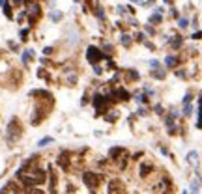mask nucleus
<instances>
[{
  "label": "nucleus",
  "mask_w": 202,
  "mask_h": 194,
  "mask_svg": "<svg viewBox=\"0 0 202 194\" xmlns=\"http://www.w3.org/2000/svg\"><path fill=\"white\" fill-rule=\"evenodd\" d=\"M200 114H198V123H196V127H198V129H202V99H200Z\"/></svg>",
  "instance_id": "nucleus-11"
},
{
  "label": "nucleus",
  "mask_w": 202,
  "mask_h": 194,
  "mask_svg": "<svg viewBox=\"0 0 202 194\" xmlns=\"http://www.w3.org/2000/svg\"><path fill=\"white\" fill-rule=\"evenodd\" d=\"M32 56H34V50H24V54H23V64H28V60L30 58H32Z\"/></svg>",
  "instance_id": "nucleus-10"
},
{
  "label": "nucleus",
  "mask_w": 202,
  "mask_h": 194,
  "mask_svg": "<svg viewBox=\"0 0 202 194\" xmlns=\"http://www.w3.org/2000/svg\"><path fill=\"white\" fill-rule=\"evenodd\" d=\"M152 170H154V166H152V164H148V162H146V164H140V176H142V177L150 176V173H152Z\"/></svg>",
  "instance_id": "nucleus-6"
},
{
  "label": "nucleus",
  "mask_w": 202,
  "mask_h": 194,
  "mask_svg": "<svg viewBox=\"0 0 202 194\" xmlns=\"http://www.w3.org/2000/svg\"><path fill=\"white\" fill-rule=\"evenodd\" d=\"M0 194H8V192H6V190H2V192H0Z\"/></svg>",
  "instance_id": "nucleus-17"
},
{
  "label": "nucleus",
  "mask_w": 202,
  "mask_h": 194,
  "mask_svg": "<svg viewBox=\"0 0 202 194\" xmlns=\"http://www.w3.org/2000/svg\"><path fill=\"white\" fill-rule=\"evenodd\" d=\"M187 161L191 162V164H196V162H198V153H196V151H189Z\"/></svg>",
  "instance_id": "nucleus-8"
},
{
  "label": "nucleus",
  "mask_w": 202,
  "mask_h": 194,
  "mask_svg": "<svg viewBox=\"0 0 202 194\" xmlns=\"http://www.w3.org/2000/svg\"><path fill=\"white\" fill-rule=\"evenodd\" d=\"M191 194H198V183H191Z\"/></svg>",
  "instance_id": "nucleus-12"
},
{
  "label": "nucleus",
  "mask_w": 202,
  "mask_h": 194,
  "mask_svg": "<svg viewBox=\"0 0 202 194\" xmlns=\"http://www.w3.org/2000/svg\"><path fill=\"white\" fill-rule=\"evenodd\" d=\"M83 181L86 183V187H90V188H97L99 187V183H101V176L97 172H84L83 173Z\"/></svg>",
  "instance_id": "nucleus-2"
},
{
  "label": "nucleus",
  "mask_w": 202,
  "mask_h": 194,
  "mask_svg": "<svg viewBox=\"0 0 202 194\" xmlns=\"http://www.w3.org/2000/svg\"><path fill=\"white\" fill-rule=\"evenodd\" d=\"M88 60H90V62H92V64H95V60H99L101 58V54L97 52V49H94V47H90L88 49Z\"/></svg>",
  "instance_id": "nucleus-5"
},
{
  "label": "nucleus",
  "mask_w": 202,
  "mask_h": 194,
  "mask_svg": "<svg viewBox=\"0 0 202 194\" xmlns=\"http://www.w3.org/2000/svg\"><path fill=\"white\" fill-rule=\"evenodd\" d=\"M114 95H118V99H122V101H127L129 97H131L125 90H114Z\"/></svg>",
  "instance_id": "nucleus-7"
},
{
  "label": "nucleus",
  "mask_w": 202,
  "mask_h": 194,
  "mask_svg": "<svg viewBox=\"0 0 202 194\" xmlns=\"http://www.w3.org/2000/svg\"><path fill=\"white\" fill-rule=\"evenodd\" d=\"M109 105H110V99L109 97H105V95H95L94 97V106L97 108L99 114H105L109 108Z\"/></svg>",
  "instance_id": "nucleus-3"
},
{
  "label": "nucleus",
  "mask_w": 202,
  "mask_h": 194,
  "mask_svg": "<svg viewBox=\"0 0 202 194\" xmlns=\"http://www.w3.org/2000/svg\"><path fill=\"white\" fill-rule=\"evenodd\" d=\"M51 142H54V140L51 138V136H45V138H41V140L38 142V146H39V147H45V146H49Z\"/></svg>",
  "instance_id": "nucleus-9"
},
{
  "label": "nucleus",
  "mask_w": 202,
  "mask_h": 194,
  "mask_svg": "<svg viewBox=\"0 0 202 194\" xmlns=\"http://www.w3.org/2000/svg\"><path fill=\"white\" fill-rule=\"evenodd\" d=\"M109 194H127V188L120 179H112L109 183Z\"/></svg>",
  "instance_id": "nucleus-4"
},
{
  "label": "nucleus",
  "mask_w": 202,
  "mask_h": 194,
  "mask_svg": "<svg viewBox=\"0 0 202 194\" xmlns=\"http://www.w3.org/2000/svg\"><path fill=\"white\" fill-rule=\"evenodd\" d=\"M174 64H176V60L172 58V56H169V58H166V65H170V67H172Z\"/></svg>",
  "instance_id": "nucleus-14"
},
{
  "label": "nucleus",
  "mask_w": 202,
  "mask_h": 194,
  "mask_svg": "<svg viewBox=\"0 0 202 194\" xmlns=\"http://www.w3.org/2000/svg\"><path fill=\"white\" fill-rule=\"evenodd\" d=\"M191 110H193L191 106H185V112H184V114H185V116H189V114H191Z\"/></svg>",
  "instance_id": "nucleus-15"
},
{
  "label": "nucleus",
  "mask_w": 202,
  "mask_h": 194,
  "mask_svg": "<svg viewBox=\"0 0 202 194\" xmlns=\"http://www.w3.org/2000/svg\"><path fill=\"white\" fill-rule=\"evenodd\" d=\"M30 194H43V192H41V190H38V188H34V190L30 192Z\"/></svg>",
  "instance_id": "nucleus-16"
},
{
  "label": "nucleus",
  "mask_w": 202,
  "mask_h": 194,
  "mask_svg": "<svg viewBox=\"0 0 202 194\" xmlns=\"http://www.w3.org/2000/svg\"><path fill=\"white\" fill-rule=\"evenodd\" d=\"M21 121H19L17 118H11V121H9V125H8V129H6V138L9 144H15V142L19 140V136H21Z\"/></svg>",
  "instance_id": "nucleus-1"
},
{
  "label": "nucleus",
  "mask_w": 202,
  "mask_h": 194,
  "mask_svg": "<svg viewBox=\"0 0 202 194\" xmlns=\"http://www.w3.org/2000/svg\"><path fill=\"white\" fill-rule=\"evenodd\" d=\"M51 17H53V21H58V19L62 17V13H60V11H53V13H51Z\"/></svg>",
  "instance_id": "nucleus-13"
}]
</instances>
